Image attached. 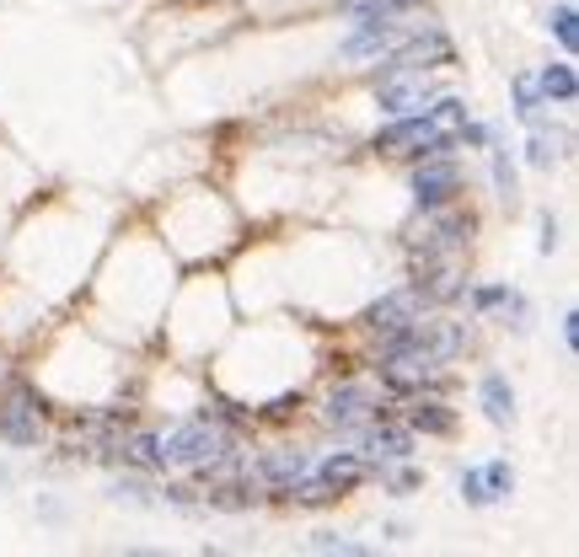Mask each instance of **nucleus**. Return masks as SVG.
Instances as JSON below:
<instances>
[{
  "mask_svg": "<svg viewBox=\"0 0 579 557\" xmlns=\"http://www.w3.org/2000/svg\"><path fill=\"white\" fill-rule=\"evenodd\" d=\"M161 456L167 461H183V467H209V461H220L226 450H237V439L231 429H220V424H209V419H198V424H178V429H167L161 439Z\"/></svg>",
  "mask_w": 579,
  "mask_h": 557,
  "instance_id": "1",
  "label": "nucleus"
},
{
  "mask_svg": "<svg viewBox=\"0 0 579 557\" xmlns=\"http://www.w3.org/2000/svg\"><path fill=\"white\" fill-rule=\"evenodd\" d=\"M430 22H408V11L402 16H376V22H360V33L343 44V60H391L408 38H419Z\"/></svg>",
  "mask_w": 579,
  "mask_h": 557,
  "instance_id": "2",
  "label": "nucleus"
},
{
  "mask_svg": "<svg viewBox=\"0 0 579 557\" xmlns=\"http://www.w3.org/2000/svg\"><path fill=\"white\" fill-rule=\"evenodd\" d=\"M446 371V360L430 349V343H419V338H402V343H386V360H382V375L391 386H402V391H419V386H430V380H441Z\"/></svg>",
  "mask_w": 579,
  "mask_h": 557,
  "instance_id": "3",
  "label": "nucleus"
},
{
  "mask_svg": "<svg viewBox=\"0 0 579 557\" xmlns=\"http://www.w3.org/2000/svg\"><path fill=\"white\" fill-rule=\"evenodd\" d=\"M376 97H382L386 113L408 119V113H424V108H430L435 81H430V70H424V64H391V70L382 75V86H376Z\"/></svg>",
  "mask_w": 579,
  "mask_h": 557,
  "instance_id": "4",
  "label": "nucleus"
},
{
  "mask_svg": "<svg viewBox=\"0 0 579 557\" xmlns=\"http://www.w3.org/2000/svg\"><path fill=\"white\" fill-rule=\"evenodd\" d=\"M446 145L450 134L430 113H408V119H397L391 129L376 134V150H386V156H441Z\"/></svg>",
  "mask_w": 579,
  "mask_h": 557,
  "instance_id": "5",
  "label": "nucleus"
},
{
  "mask_svg": "<svg viewBox=\"0 0 579 557\" xmlns=\"http://www.w3.org/2000/svg\"><path fill=\"white\" fill-rule=\"evenodd\" d=\"M408 242H413L419 257H461V247L472 242V215H456V209L441 204V209H435Z\"/></svg>",
  "mask_w": 579,
  "mask_h": 557,
  "instance_id": "6",
  "label": "nucleus"
},
{
  "mask_svg": "<svg viewBox=\"0 0 579 557\" xmlns=\"http://www.w3.org/2000/svg\"><path fill=\"white\" fill-rule=\"evenodd\" d=\"M44 434V402L33 386H5V402H0V439L11 445H38Z\"/></svg>",
  "mask_w": 579,
  "mask_h": 557,
  "instance_id": "7",
  "label": "nucleus"
},
{
  "mask_svg": "<svg viewBox=\"0 0 579 557\" xmlns=\"http://www.w3.org/2000/svg\"><path fill=\"white\" fill-rule=\"evenodd\" d=\"M376 419H382L376 386H338L327 397V424H338V429H360V424H376Z\"/></svg>",
  "mask_w": 579,
  "mask_h": 557,
  "instance_id": "8",
  "label": "nucleus"
},
{
  "mask_svg": "<svg viewBox=\"0 0 579 557\" xmlns=\"http://www.w3.org/2000/svg\"><path fill=\"white\" fill-rule=\"evenodd\" d=\"M424 306H430V301H424L419 290H397V295H386V301L371 306V327L382 332L386 343H397V338L413 332V322L424 316Z\"/></svg>",
  "mask_w": 579,
  "mask_h": 557,
  "instance_id": "9",
  "label": "nucleus"
},
{
  "mask_svg": "<svg viewBox=\"0 0 579 557\" xmlns=\"http://www.w3.org/2000/svg\"><path fill=\"white\" fill-rule=\"evenodd\" d=\"M510 488H515L510 461H488V467H472V472L461 477V498H467V504H494V498H505Z\"/></svg>",
  "mask_w": 579,
  "mask_h": 557,
  "instance_id": "10",
  "label": "nucleus"
},
{
  "mask_svg": "<svg viewBox=\"0 0 579 557\" xmlns=\"http://www.w3.org/2000/svg\"><path fill=\"white\" fill-rule=\"evenodd\" d=\"M456 187H461V172H456L450 161H430V167L413 172V198H419V209H441V204H450Z\"/></svg>",
  "mask_w": 579,
  "mask_h": 557,
  "instance_id": "11",
  "label": "nucleus"
},
{
  "mask_svg": "<svg viewBox=\"0 0 579 557\" xmlns=\"http://www.w3.org/2000/svg\"><path fill=\"white\" fill-rule=\"evenodd\" d=\"M317 477L333 488V494H349L354 483H365V477H371V461H365V456H354V450H338V456H327V461H322Z\"/></svg>",
  "mask_w": 579,
  "mask_h": 557,
  "instance_id": "12",
  "label": "nucleus"
},
{
  "mask_svg": "<svg viewBox=\"0 0 579 557\" xmlns=\"http://www.w3.org/2000/svg\"><path fill=\"white\" fill-rule=\"evenodd\" d=\"M569 150H575V134L569 129L531 124V167H558V161H569Z\"/></svg>",
  "mask_w": 579,
  "mask_h": 557,
  "instance_id": "13",
  "label": "nucleus"
},
{
  "mask_svg": "<svg viewBox=\"0 0 579 557\" xmlns=\"http://www.w3.org/2000/svg\"><path fill=\"white\" fill-rule=\"evenodd\" d=\"M408 424L424 434H450L456 429V419L446 413V402H435V397H413L408 402Z\"/></svg>",
  "mask_w": 579,
  "mask_h": 557,
  "instance_id": "14",
  "label": "nucleus"
},
{
  "mask_svg": "<svg viewBox=\"0 0 579 557\" xmlns=\"http://www.w3.org/2000/svg\"><path fill=\"white\" fill-rule=\"evenodd\" d=\"M408 445H413V439L402 429H371L365 434V461H376V467H382V461H402Z\"/></svg>",
  "mask_w": 579,
  "mask_h": 557,
  "instance_id": "15",
  "label": "nucleus"
},
{
  "mask_svg": "<svg viewBox=\"0 0 579 557\" xmlns=\"http://www.w3.org/2000/svg\"><path fill=\"white\" fill-rule=\"evenodd\" d=\"M536 86H542V97H547V102H575V97H579L575 64H547Z\"/></svg>",
  "mask_w": 579,
  "mask_h": 557,
  "instance_id": "16",
  "label": "nucleus"
},
{
  "mask_svg": "<svg viewBox=\"0 0 579 557\" xmlns=\"http://www.w3.org/2000/svg\"><path fill=\"white\" fill-rule=\"evenodd\" d=\"M483 408L494 424H510L515 419V391L505 386V375H483Z\"/></svg>",
  "mask_w": 579,
  "mask_h": 557,
  "instance_id": "17",
  "label": "nucleus"
},
{
  "mask_svg": "<svg viewBox=\"0 0 579 557\" xmlns=\"http://www.w3.org/2000/svg\"><path fill=\"white\" fill-rule=\"evenodd\" d=\"M515 113L526 119V124H542V86L531 81V75H515Z\"/></svg>",
  "mask_w": 579,
  "mask_h": 557,
  "instance_id": "18",
  "label": "nucleus"
},
{
  "mask_svg": "<svg viewBox=\"0 0 579 557\" xmlns=\"http://www.w3.org/2000/svg\"><path fill=\"white\" fill-rule=\"evenodd\" d=\"M124 461H134V467H145V472H156V467H167V456H161V445L156 439H145V434H134L124 445Z\"/></svg>",
  "mask_w": 579,
  "mask_h": 557,
  "instance_id": "19",
  "label": "nucleus"
},
{
  "mask_svg": "<svg viewBox=\"0 0 579 557\" xmlns=\"http://www.w3.org/2000/svg\"><path fill=\"white\" fill-rule=\"evenodd\" d=\"M419 0H349V11L360 16V22H376V16H402V11H413Z\"/></svg>",
  "mask_w": 579,
  "mask_h": 557,
  "instance_id": "20",
  "label": "nucleus"
},
{
  "mask_svg": "<svg viewBox=\"0 0 579 557\" xmlns=\"http://www.w3.org/2000/svg\"><path fill=\"white\" fill-rule=\"evenodd\" d=\"M575 22H579L575 5H558V11H553V33H558L564 55H575V44H579V27H575Z\"/></svg>",
  "mask_w": 579,
  "mask_h": 557,
  "instance_id": "21",
  "label": "nucleus"
},
{
  "mask_svg": "<svg viewBox=\"0 0 579 557\" xmlns=\"http://www.w3.org/2000/svg\"><path fill=\"white\" fill-rule=\"evenodd\" d=\"M312 547H317V553H365L360 542H343V536H317Z\"/></svg>",
  "mask_w": 579,
  "mask_h": 557,
  "instance_id": "22",
  "label": "nucleus"
},
{
  "mask_svg": "<svg viewBox=\"0 0 579 557\" xmlns=\"http://www.w3.org/2000/svg\"><path fill=\"white\" fill-rule=\"evenodd\" d=\"M494 178H499V193L510 198V193H515V172L505 167V156H499V150H494Z\"/></svg>",
  "mask_w": 579,
  "mask_h": 557,
  "instance_id": "23",
  "label": "nucleus"
},
{
  "mask_svg": "<svg viewBox=\"0 0 579 557\" xmlns=\"http://www.w3.org/2000/svg\"><path fill=\"white\" fill-rule=\"evenodd\" d=\"M558 247V226L553 220H542V252H553Z\"/></svg>",
  "mask_w": 579,
  "mask_h": 557,
  "instance_id": "24",
  "label": "nucleus"
},
{
  "mask_svg": "<svg viewBox=\"0 0 579 557\" xmlns=\"http://www.w3.org/2000/svg\"><path fill=\"white\" fill-rule=\"evenodd\" d=\"M564 338H569V349L579 343V316H564Z\"/></svg>",
  "mask_w": 579,
  "mask_h": 557,
  "instance_id": "25",
  "label": "nucleus"
}]
</instances>
